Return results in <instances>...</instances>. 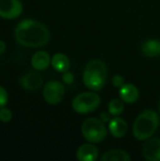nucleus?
Wrapping results in <instances>:
<instances>
[{
	"mask_svg": "<svg viewBox=\"0 0 160 161\" xmlns=\"http://www.w3.org/2000/svg\"><path fill=\"white\" fill-rule=\"evenodd\" d=\"M127 130L128 125L126 122L120 117H114L108 123V131L114 138L120 139L124 137L127 133Z\"/></svg>",
	"mask_w": 160,
	"mask_h": 161,
	"instance_id": "12",
	"label": "nucleus"
},
{
	"mask_svg": "<svg viewBox=\"0 0 160 161\" xmlns=\"http://www.w3.org/2000/svg\"><path fill=\"white\" fill-rule=\"evenodd\" d=\"M14 36L16 42L25 47H41L50 39V31L42 23L25 19L21 21L15 27Z\"/></svg>",
	"mask_w": 160,
	"mask_h": 161,
	"instance_id": "1",
	"label": "nucleus"
},
{
	"mask_svg": "<svg viewBox=\"0 0 160 161\" xmlns=\"http://www.w3.org/2000/svg\"><path fill=\"white\" fill-rule=\"evenodd\" d=\"M42 95L47 104L58 105L62 101L65 95V88L60 82L57 80H50L44 85Z\"/></svg>",
	"mask_w": 160,
	"mask_h": 161,
	"instance_id": "6",
	"label": "nucleus"
},
{
	"mask_svg": "<svg viewBox=\"0 0 160 161\" xmlns=\"http://www.w3.org/2000/svg\"><path fill=\"white\" fill-rule=\"evenodd\" d=\"M82 136L86 141L91 143H99L103 142L108 135V130L103 123L98 118H88L86 119L81 126Z\"/></svg>",
	"mask_w": 160,
	"mask_h": 161,
	"instance_id": "4",
	"label": "nucleus"
},
{
	"mask_svg": "<svg viewBox=\"0 0 160 161\" xmlns=\"http://www.w3.org/2000/svg\"><path fill=\"white\" fill-rule=\"evenodd\" d=\"M51 64L50 55L45 51H38L31 58V65L36 71H44Z\"/></svg>",
	"mask_w": 160,
	"mask_h": 161,
	"instance_id": "13",
	"label": "nucleus"
},
{
	"mask_svg": "<svg viewBox=\"0 0 160 161\" xmlns=\"http://www.w3.org/2000/svg\"><path fill=\"white\" fill-rule=\"evenodd\" d=\"M112 84L116 88H121L124 84V77L121 75H116L112 77Z\"/></svg>",
	"mask_w": 160,
	"mask_h": 161,
	"instance_id": "21",
	"label": "nucleus"
},
{
	"mask_svg": "<svg viewBox=\"0 0 160 161\" xmlns=\"http://www.w3.org/2000/svg\"><path fill=\"white\" fill-rule=\"evenodd\" d=\"M108 77L107 65L100 59L91 60L85 67L83 72V83L91 91H101Z\"/></svg>",
	"mask_w": 160,
	"mask_h": 161,
	"instance_id": "2",
	"label": "nucleus"
},
{
	"mask_svg": "<svg viewBox=\"0 0 160 161\" xmlns=\"http://www.w3.org/2000/svg\"><path fill=\"white\" fill-rule=\"evenodd\" d=\"M101 97L94 91L85 92L76 95L72 101L73 109L79 114H88L98 108Z\"/></svg>",
	"mask_w": 160,
	"mask_h": 161,
	"instance_id": "5",
	"label": "nucleus"
},
{
	"mask_svg": "<svg viewBox=\"0 0 160 161\" xmlns=\"http://www.w3.org/2000/svg\"><path fill=\"white\" fill-rule=\"evenodd\" d=\"M62 81L66 84V85H72L74 81V75L73 73L66 71L63 73L62 75Z\"/></svg>",
	"mask_w": 160,
	"mask_h": 161,
	"instance_id": "20",
	"label": "nucleus"
},
{
	"mask_svg": "<svg viewBox=\"0 0 160 161\" xmlns=\"http://www.w3.org/2000/svg\"><path fill=\"white\" fill-rule=\"evenodd\" d=\"M51 65L58 73H64L70 69V60L63 53H57L51 58Z\"/></svg>",
	"mask_w": 160,
	"mask_h": 161,
	"instance_id": "15",
	"label": "nucleus"
},
{
	"mask_svg": "<svg viewBox=\"0 0 160 161\" xmlns=\"http://www.w3.org/2000/svg\"><path fill=\"white\" fill-rule=\"evenodd\" d=\"M20 83L27 91H36L41 88L43 80L39 73L29 72L20 78Z\"/></svg>",
	"mask_w": 160,
	"mask_h": 161,
	"instance_id": "9",
	"label": "nucleus"
},
{
	"mask_svg": "<svg viewBox=\"0 0 160 161\" xmlns=\"http://www.w3.org/2000/svg\"><path fill=\"white\" fill-rule=\"evenodd\" d=\"M98 155V149L91 142L80 145L76 151V158L79 161H95Z\"/></svg>",
	"mask_w": 160,
	"mask_h": 161,
	"instance_id": "10",
	"label": "nucleus"
},
{
	"mask_svg": "<svg viewBox=\"0 0 160 161\" xmlns=\"http://www.w3.org/2000/svg\"><path fill=\"white\" fill-rule=\"evenodd\" d=\"M158 125V114L152 109H146L135 120L133 125V135L138 141H146L155 134Z\"/></svg>",
	"mask_w": 160,
	"mask_h": 161,
	"instance_id": "3",
	"label": "nucleus"
},
{
	"mask_svg": "<svg viewBox=\"0 0 160 161\" xmlns=\"http://www.w3.org/2000/svg\"><path fill=\"white\" fill-rule=\"evenodd\" d=\"M6 50V43L0 40V55H2Z\"/></svg>",
	"mask_w": 160,
	"mask_h": 161,
	"instance_id": "23",
	"label": "nucleus"
},
{
	"mask_svg": "<svg viewBox=\"0 0 160 161\" xmlns=\"http://www.w3.org/2000/svg\"><path fill=\"white\" fill-rule=\"evenodd\" d=\"M23 12V4L20 0H0V17L6 20L18 18Z\"/></svg>",
	"mask_w": 160,
	"mask_h": 161,
	"instance_id": "7",
	"label": "nucleus"
},
{
	"mask_svg": "<svg viewBox=\"0 0 160 161\" xmlns=\"http://www.w3.org/2000/svg\"><path fill=\"white\" fill-rule=\"evenodd\" d=\"M124 110V101L122 99H112L108 104V112L112 116H119Z\"/></svg>",
	"mask_w": 160,
	"mask_h": 161,
	"instance_id": "17",
	"label": "nucleus"
},
{
	"mask_svg": "<svg viewBox=\"0 0 160 161\" xmlns=\"http://www.w3.org/2000/svg\"><path fill=\"white\" fill-rule=\"evenodd\" d=\"M143 157L149 161H160V139H148L143 146Z\"/></svg>",
	"mask_w": 160,
	"mask_h": 161,
	"instance_id": "8",
	"label": "nucleus"
},
{
	"mask_svg": "<svg viewBox=\"0 0 160 161\" xmlns=\"http://www.w3.org/2000/svg\"><path fill=\"white\" fill-rule=\"evenodd\" d=\"M8 92L5 88L0 86V108L6 107L8 104Z\"/></svg>",
	"mask_w": 160,
	"mask_h": 161,
	"instance_id": "19",
	"label": "nucleus"
},
{
	"mask_svg": "<svg viewBox=\"0 0 160 161\" xmlns=\"http://www.w3.org/2000/svg\"><path fill=\"white\" fill-rule=\"evenodd\" d=\"M141 53L147 58H156L160 55V41L149 39L141 45Z\"/></svg>",
	"mask_w": 160,
	"mask_h": 161,
	"instance_id": "14",
	"label": "nucleus"
},
{
	"mask_svg": "<svg viewBox=\"0 0 160 161\" xmlns=\"http://www.w3.org/2000/svg\"><path fill=\"white\" fill-rule=\"evenodd\" d=\"M102 161H130L131 157L124 150H110L106 152L102 158Z\"/></svg>",
	"mask_w": 160,
	"mask_h": 161,
	"instance_id": "16",
	"label": "nucleus"
},
{
	"mask_svg": "<svg viewBox=\"0 0 160 161\" xmlns=\"http://www.w3.org/2000/svg\"><path fill=\"white\" fill-rule=\"evenodd\" d=\"M12 119V112L6 107L0 108V121L2 123H8Z\"/></svg>",
	"mask_w": 160,
	"mask_h": 161,
	"instance_id": "18",
	"label": "nucleus"
},
{
	"mask_svg": "<svg viewBox=\"0 0 160 161\" xmlns=\"http://www.w3.org/2000/svg\"><path fill=\"white\" fill-rule=\"evenodd\" d=\"M119 95L124 103L134 104L140 97V92L135 85L124 83L121 88H119Z\"/></svg>",
	"mask_w": 160,
	"mask_h": 161,
	"instance_id": "11",
	"label": "nucleus"
},
{
	"mask_svg": "<svg viewBox=\"0 0 160 161\" xmlns=\"http://www.w3.org/2000/svg\"><path fill=\"white\" fill-rule=\"evenodd\" d=\"M159 112H160V103H159Z\"/></svg>",
	"mask_w": 160,
	"mask_h": 161,
	"instance_id": "24",
	"label": "nucleus"
},
{
	"mask_svg": "<svg viewBox=\"0 0 160 161\" xmlns=\"http://www.w3.org/2000/svg\"><path fill=\"white\" fill-rule=\"evenodd\" d=\"M110 116H112V115H111L109 112H102V113L100 114V120H101L103 123H105V124L109 123L110 120H111Z\"/></svg>",
	"mask_w": 160,
	"mask_h": 161,
	"instance_id": "22",
	"label": "nucleus"
}]
</instances>
